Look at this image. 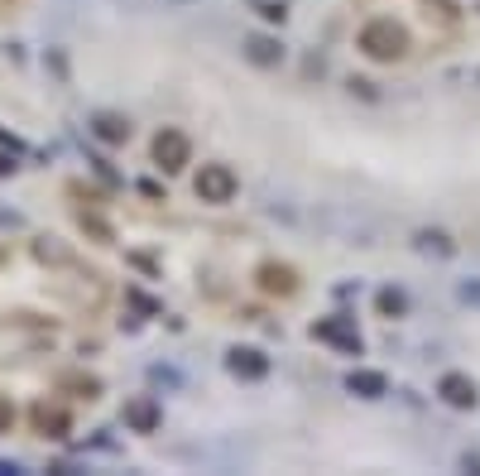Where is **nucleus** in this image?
Segmentation results:
<instances>
[{
    "mask_svg": "<svg viewBox=\"0 0 480 476\" xmlns=\"http://www.w3.org/2000/svg\"><path fill=\"white\" fill-rule=\"evenodd\" d=\"M461 462H466V472H480V453H466Z\"/></svg>",
    "mask_w": 480,
    "mask_h": 476,
    "instance_id": "nucleus-19",
    "label": "nucleus"
},
{
    "mask_svg": "<svg viewBox=\"0 0 480 476\" xmlns=\"http://www.w3.org/2000/svg\"><path fill=\"white\" fill-rule=\"evenodd\" d=\"M245 53H250V58H255L260 67H274L279 58H284V49H279L270 34H250V39H245Z\"/></svg>",
    "mask_w": 480,
    "mask_h": 476,
    "instance_id": "nucleus-12",
    "label": "nucleus"
},
{
    "mask_svg": "<svg viewBox=\"0 0 480 476\" xmlns=\"http://www.w3.org/2000/svg\"><path fill=\"white\" fill-rule=\"evenodd\" d=\"M255 10H260V15H264V20H284V5H279V0H260V5H255Z\"/></svg>",
    "mask_w": 480,
    "mask_h": 476,
    "instance_id": "nucleus-17",
    "label": "nucleus"
},
{
    "mask_svg": "<svg viewBox=\"0 0 480 476\" xmlns=\"http://www.w3.org/2000/svg\"><path fill=\"white\" fill-rule=\"evenodd\" d=\"M375 308H379V318H404L408 313V293L389 284V289L375 293Z\"/></svg>",
    "mask_w": 480,
    "mask_h": 476,
    "instance_id": "nucleus-13",
    "label": "nucleus"
},
{
    "mask_svg": "<svg viewBox=\"0 0 480 476\" xmlns=\"http://www.w3.org/2000/svg\"><path fill=\"white\" fill-rule=\"evenodd\" d=\"M255 279H260V289H264V293H279V299L298 293V274H293L289 265H279V260H264Z\"/></svg>",
    "mask_w": 480,
    "mask_h": 476,
    "instance_id": "nucleus-8",
    "label": "nucleus"
},
{
    "mask_svg": "<svg viewBox=\"0 0 480 476\" xmlns=\"http://www.w3.org/2000/svg\"><path fill=\"white\" fill-rule=\"evenodd\" d=\"M313 337H317V342H327V346H342L346 356H360V332H356V323H351L346 313L313 323Z\"/></svg>",
    "mask_w": 480,
    "mask_h": 476,
    "instance_id": "nucleus-4",
    "label": "nucleus"
},
{
    "mask_svg": "<svg viewBox=\"0 0 480 476\" xmlns=\"http://www.w3.org/2000/svg\"><path fill=\"white\" fill-rule=\"evenodd\" d=\"M346 390H351V395H360V400H379V395H389V375L385 371H351Z\"/></svg>",
    "mask_w": 480,
    "mask_h": 476,
    "instance_id": "nucleus-9",
    "label": "nucleus"
},
{
    "mask_svg": "<svg viewBox=\"0 0 480 476\" xmlns=\"http://www.w3.org/2000/svg\"><path fill=\"white\" fill-rule=\"evenodd\" d=\"M360 53H365V58H375V63L404 58V53H408V30H404L399 20H385V15H379V20H370V24L360 30Z\"/></svg>",
    "mask_w": 480,
    "mask_h": 476,
    "instance_id": "nucleus-1",
    "label": "nucleus"
},
{
    "mask_svg": "<svg viewBox=\"0 0 480 476\" xmlns=\"http://www.w3.org/2000/svg\"><path fill=\"white\" fill-rule=\"evenodd\" d=\"M92 130H96V139H106V145H125V139H130V121L116 116V111H102V116L92 121Z\"/></svg>",
    "mask_w": 480,
    "mask_h": 476,
    "instance_id": "nucleus-11",
    "label": "nucleus"
},
{
    "mask_svg": "<svg viewBox=\"0 0 480 476\" xmlns=\"http://www.w3.org/2000/svg\"><path fill=\"white\" fill-rule=\"evenodd\" d=\"M418 246H422V250H437V256H451V241H447L442 231H422Z\"/></svg>",
    "mask_w": 480,
    "mask_h": 476,
    "instance_id": "nucleus-15",
    "label": "nucleus"
},
{
    "mask_svg": "<svg viewBox=\"0 0 480 476\" xmlns=\"http://www.w3.org/2000/svg\"><path fill=\"white\" fill-rule=\"evenodd\" d=\"M437 395H442L451 409H476V381L471 375H461V371H451V375H442V385H437Z\"/></svg>",
    "mask_w": 480,
    "mask_h": 476,
    "instance_id": "nucleus-7",
    "label": "nucleus"
},
{
    "mask_svg": "<svg viewBox=\"0 0 480 476\" xmlns=\"http://www.w3.org/2000/svg\"><path fill=\"white\" fill-rule=\"evenodd\" d=\"M226 366H231V375H240V381H264V375H270V356L255 352V346H236V352L226 356Z\"/></svg>",
    "mask_w": 480,
    "mask_h": 476,
    "instance_id": "nucleus-6",
    "label": "nucleus"
},
{
    "mask_svg": "<svg viewBox=\"0 0 480 476\" xmlns=\"http://www.w3.org/2000/svg\"><path fill=\"white\" fill-rule=\"evenodd\" d=\"M30 418H34V433H44V438H67V428H73L58 404H34Z\"/></svg>",
    "mask_w": 480,
    "mask_h": 476,
    "instance_id": "nucleus-10",
    "label": "nucleus"
},
{
    "mask_svg": "<svg viewBox=\"0 0 480 476\" xmlns=\"http://www.w3.org/2000/svg\"><path fill=\"white\" fill-rule=\"evenodd\" d=\"M197 198H202V202H231L236 198V174L231 169H226V164H202V174H197Z\"/></svg>",
    "mask_w": 480,
    "mask_h": 476,
    "instance_id": "nucleus-3",
    "label": "nucleus"
},
{
    "mask_svg": "<svg viewBox=\"0 0 480 476\" xmlns=\"http://www.w3.org/2000/svg\"><path fill=\"white\" fill-rule=\"evenodd\" d=\"M154 164H159L164 174H178L192 164V139L182 130H159L154 135Z\"/></svg>",
    "mask_w": 480,
    "mask_h": 476,
    "instance_id": "nucleus-2",
    "label": "nucleus"
},
{
    "mask_svg": "<svg viewBox=\"0 0 480 476\" xmlns=\"http://www.w3.org/2000/svg\"><path fill=\"white\" fill-rule=\"evenodd\" d=\"M125 428L130 433H154L164 424V409H159V400L154 395H135V400H125Z\"/></svg>",
    "mask_w": 480,
    "mask_h": 476,
    "instance_id": "nucleus-5",
    "label": "nucleus"
},
{
    "mask_svg": "<svg viewBox=\"0 0 480 476\" xmlns=\"http://www.w3.org/2000/svg\"><path fill=\"white\" fill-rule=\"evenodd\" d=\"M461 299L466 303H480V284H461Z\"/></svg>",
    "mask_w": 480,
    "mask_h": 476,
    "instance_id": "nucleus-18",
    "label": "nucleus"
},
{
    "mask_svg": "<svg viewBox=\"0 0 480 476\" xmlns=\"http://www.w3.org/2000/svg\"><path fill=\"white\" fill-rule=\"evenodd\" d=\"M63 385H67V390H77V395H82V400H96V395H102V385H96V381H92V375H67V381H63Z\"/></svg>",
    "mask_w": 480,
    "mask_h": 476,
    "instance_id": "nucleus-14",
    "label": "nucleus"
},
{
    "mask_svg": "<svg viewBox=\"0 0 480 476\" xmlns=\"http://www.w3.org/2000/svg\"><path fill=\"white\" fill-rule=\"evenodd\" d=\"M10 428H15V404L0 395V433H10Z\"/></svg>",
    "mask_w": 480,
    "mask_h": 476,
    "instance_id": "nucleus-16",
    "label": "nucleus"
}]
</instances>
